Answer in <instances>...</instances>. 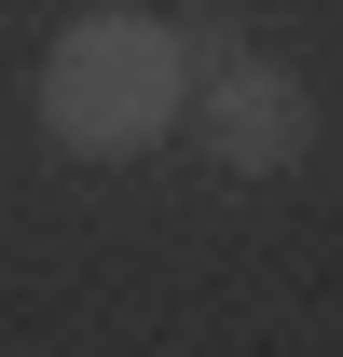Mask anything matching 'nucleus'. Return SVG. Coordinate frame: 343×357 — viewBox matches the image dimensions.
I'll return each mask as SVG.
<instances>
[{
	"label": "nucleus",
	"mask_w": 343,
	"mask_h": 357,
	"mask_svg": "<svg viewBox=\"0 0 343 357\" xmlns=\"http://www.w3.org/2000/svg\"><path fill=\"white\" fill-rule=\"evenodd\" d=\"M178 124L206 137L234 178H289L316 165V83L302 69H275V55H192V110Z\"/></svg>",
	"instance_id": "f03ea898"
},
{
	"label": "nucleus",
	"mask_w": 343,
	"mask_h": 357,
	"mask_svg": "<svg viewBox=\"0 0 343 357\" xmlns=\"http://www.w3.org/2000/svg\"><path fill=\"white\" fill-rule=\"evenodd\" d=\"M178 110H192V42H178L165 14H137V0H96L42 42L28 69V124L69 151V165H137V151H165Z\"/></svg>",
	"instance_id": "f257e3e1"
}]
</instances>
